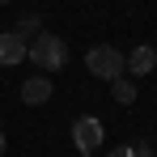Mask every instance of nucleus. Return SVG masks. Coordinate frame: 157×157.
Segmentation results:
<instances>
[{
	"label": "nucleus",
	"instance_id": "9",
	"mask_svg": "<svg viewBox=\"0 0 157 157\" xmlns=\"http://www.w3.org/2000/svg\"><path fill=\"white\" fill-rule=\"evenodd\" d=\"M0 149H4V132H0Z\"/></svg>",
	"mask_w": 157,
	"mask_h": 157
},
{
	"label": "nucleus",
	"instance_id": "6",
	"mask_svg": "<svg viewBox=\"0 0 157 157\" xmlns=\"http://www.w3.org/2000/svg\"><path fill=\"white\" fill-rule=\"evenodd\" d=\"M47 98H51V81L47 77H30L26 85H21V102L26 106H43Z\"/></svg>",
	"mask_w": 157,
	"mask_h": 157
},
{
	"label": "nucleus",
	"instance_id": "10",
	"mask_svg": "<svg viewBox=\"0 0 157 157\" xmlns=\"http://www.w3.org/2000/svg\"><path fill=\"white\" fill-rule=\"evenodd\" d=\"M77 157H94V153H77Z\"/></svg>",
	"mask_w": 157,
	"mask_h": 157
},
{
	"label": "nucleus",
	"instance_id": "4",
	"mask_svg": "<svg viewBox=\"0 0 157 157\" xmlns=\"http://www.w3.org/2000/svg\"><path fill=\"white\" fill-rule=\"evenodd\" d=\"M17 59H26V34L21 30H4L0 34V64L13 68Z\"/></svg>",
	"mask_w": 157,
	"mask_h": 157
},
{
	"label": "nucleus",
	"instance_id": "5",
	"mask_svg": "<svg viewBox=\"0 0 157 157\" xmlns=\"http://www.w3.org/2000/svg\"><path fill=\"white\" fill-rule=\"evenodd\" d=\"M128 68L136 72V77H149V72L157 68V51L149 47V43H140V47H136V51L128 55Z\"/></svg>",
	"mask_w": 157,
	"mask_h": 157
},
{
	"label": "nucleus",
	"instance_id": "1",
	"mask_svg": "<svg viewBox=\"0 0 157 157\" xmlns=\"http://www.w3.org/2000/svg\"><path fill=\"white\" fill-rule=\"evenodd\" d=\"M26 55L43 68V72H55V68H64L68 47H64V38H59V34H38V38L26 47Z\"/></svg>",
	"mask_w": 157,
	"mask_h": 157
},
{
	"label": "nucleus",
	"instance_id": "8",
	"mask_svg": "<svg viewBox=\"0 0 157 157\" xmlns=\"http://www.w3.org/2000/svg\"><path fill=\"white\" fill-rule=\"evenodd\" d=\"M110 157H136V144H119V149H110Z\"/></svg>",
	"mask_w": 157,
	"mask_h": 157
},
{
	"label": "nucleus",
	"instance_id": "3",
	"mask_svg": "<svg viewBox=\"0 0 157 157\" xmlns=\"http://www.w3.org/2000/svg\"><path fill=\"white\" fill-rule=\"evenodd\" d=\"M102 123L94 119V115H81L77 123H72V140H77V153H94L98 144H102Z\"/></svg>",
	"mask_w": 157,
	"mask_h": 157
},
{
	"label": "nucleus",
	"instance_id": "11",
	"mask_svg": "<svg viewBox=\"0 0 157 157\" xmlns=\"http://www.w3.org/2000/svg\"><path fill=\"white\" fill-rule=\"evenodd\" d=\"M0 4H4V0H0Z\"/></svg>",
	"mask_w": 157,
	"mask_h": 157
},
{
	"label": "nucleus",
	"instance_id": "7",
	"mask_svg": "<svg viewBox=\"0 0 157 157\" xmlns=\"http://www.w3.org/2000/svg\"><path fill=\"white\" fill-rule=\"evenodd\" d=\"M110 89H115V102H136V85H132V81H123V77H115L110 81Z\"/></svg>",
	"mask_w": 157,
	"mask_h": 157
},
{
	"label": "nucleus",
	"instance_id": "2",
	"mask_svg": "<svg viewBox=\"0 0 157 157\" xmlns=\"http://www.w3.org/2000/svg\"><path fill=\"white\" fill-rule=\"evenodd\" d=\"M85 68H89L94 77H102V81H115V77H123L128 59H123L119 47H89V51H85Z\"/></svg>",
	"mask_w": 157,
	"mask_h": 157
}]
</instances>
